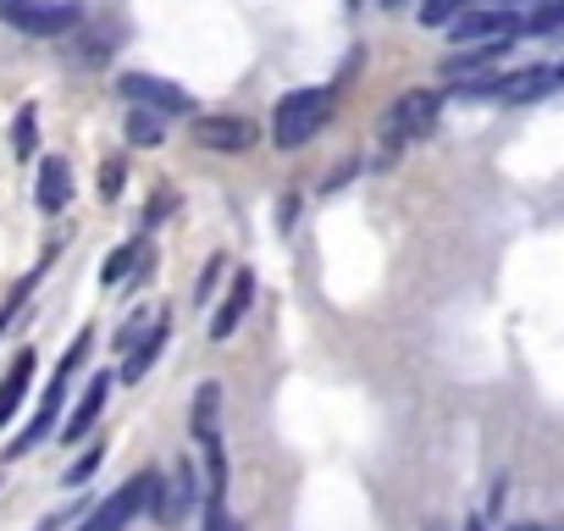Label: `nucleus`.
Masks as SVG:
<instances>
[{
    "mask_svg": "<svg viewBox=\"0 0 564 531\" xmlns=\"http://www.w3.org/2000/svg\"><path fill=\"white\" fill-rule=\"evenodd\" d=\"M333 117V89H294L271 111V144L276 150H305Z\"/></svg>",
    "mask_w": 564,
    "mask_h": 531,
    "instance_id": "nucleus-1",
    "label": "nucleus"
},
{
    "mask_svg": "<svg viewBox=\"0 0 564 531\" xmlns=\"http://www.w3.org/2000/svg\"><path fill=\"white\" fill-rule=\"evenodd\" d=\"M161 498H166V476H161V470H144L139 481H122L100 509H89V514L78 520V531H128L133 514H144V509L155 514Z\"/></svg>",
    "mask_w": 564,
    "mask_h": 531,
    "instance_id": "nucleus-2",
    "label": "nucleus"
},
{
    "mask_svg": "<svg viewBox=\"0 0 564 531\" xmlns=\"http://www.w3.org/2000/svg\"><path fill=\"white\" fill-rule=\"evenodd\" d=\"M0 23H12L34 40H62L84 29V7L78 0H0Z\"/></svg>",
    "mask_w": 564,
    "mask_h": 531,
    "instance_id": "nucleus-3",
    "label": "nucleus"
},
{
    "mask_svg": "<svg viewBox=\"0 0 564 531\" xmlns=\"http://www.w3.org/2000/svg\"><path fill=\"white\" fill-rule=\"evenodd\" d=\"M437 89H410L388 117H382V139L388 144H404V139H426L432 133V122H437Z\"/></svg>",
    "mask_w": 564,
    "mask_h": 531,
    "instance_id": "nucleus-4",
    "label": "nucleus"
},
{
    "mask_svg": "<svg viewBox=\"0 0 564 531\" xmlns=\"http://www.w3.org/2000/svg\"><path fill=\"white\" fill-rule=\"evenodd\" d=\"M117 89L128 95V106H150V111H161V117H188V111H194V95H188V89H177V84H166V78H150V73H128Z\"/></svg>",
    "mask_w": 564,
    "mask_h": 531,
    "instance_id": "nucleus-5",
    "label": "nucleus"
},
{
    "mask_svg": "<svg viewBox=\"0 0 564 531\" xmlns=\"http://www.w3.org/2000/svg\"><path fill=\"white\" fill-rule=\"evenodd\" d=\"M254 139H260V128L243 122V117H194V144H199V150H227V155H238V150H249Z\"/></svg>",
    "mask_w": 564,
    "mask_h": 531,
    "instance_id": "nucleus-6",
    "label": "nucleus"
},
{
    "mask_svg": "<svg viewBox=\"0 0 564 531\" xmlns=\"http://www.w3.org/2000/svg\"><path fill=\"white\" fill-rule=\"evenodd\" d=\"M520 34V18L514 12H459L454 18V40L459 45H492V40H514Z\"/></svg>",
    "mask_w": 564,
    "mask_h": 531,
    "instance_id": "nucleus-7",
    "label": "nucleus"
},
{
    "mask_svg": "<svg viewBox=\"0 0 564 531\" xmlns=\"http://www.w3.org/2000/svg\"><path fill=\"white\" fill-rule=\"evenodd\" d=\"M62 393H67V377L56 371V382H51V393L40 399V410H34V421H29V426L18 432V443L7 448L12 459H18V454H34V448H40V443L51 437V426H56V415H62Z\"/></svg>",
    "mask_w": 564,
    "mask_h": 531,
    "instance_id": "nucleus-8",
    "label": "nucleus"
},
{
    "mask_svg": "<svg viewBox=\"0 0 564 531\" xmlns=\"http://www.w3.org/2000/svg\"><path fill=\"white\" fill-rule=\"evenodd\" d=\"M249 300H254V278H249L243 266H238V272H232V289H227V300H221V311L210 316V338H216V344L238 333V322H243Z\"/></svg>",
    "mask_w": 564,
    "mask_h": 531,
    "instance_id": "nucleus-9",
    "label": "nucleus"
},
{
    "mask_svg": "<svg viewBox=\"0 0 564 531\" xmlns=\"http://www.w3.org/2000/svg\"><path fill=\"white\" fill-rule=\"evenodd\" d=\"M194 498H199V476H194V465H188V459H177V476L166 481V498H161L155 520H161V525H177V520L194 509Z\"/></svg>",
    "mask_w": 564,
    "mask_h": 531,
    "instance_id": "nucleus-10",
    "label": "nucleus"
},
{
    "mask_svg": "<svg viewBox=\"0 0 564 531\" xmlns=\"http://www.w3.org/2000/svg\"><path fill=\"white\" fill-rule=\"evenodd\" d=\"M34 199H40V210H51V216H62V210H67V199H73V172H67V161H62V155H45Z\"/></svg>",
    "mask_w": 564,
    "mask_h": 531,
    "instance_id": "nucleus-11",
    "label": "nucleus"
},
{
    "mask_svg": "<svg viewBox=\"0 0 564 531\" xmlns=\"http://www.w3.org/2000/svg\"><path fill=\"white\" fill-rule=\"evenodd\" d=\"M106 393H111V377L100 371V377H89V393L78 399V410H73V421L62 426V443H84L89 437V426L100 421V410H106Z\"/></svg>",
    "mask_w": 564,
    "mask_h": 531,
    "instance_id": "nucleus-12",
    "label": "nucleus"
},
{
    "mask_svg": "<svg viewBox=\"0 0 564 531\" xmlns=\"http://www.w3.org/2000/svg\"><path fill=\"white\" fill-rule=\"evenodd\" d=\"M564 78H558V67H525V73H514V78H503L498 84V100H542L547 89H558Z\"/></svg>",
    "mask_w": 564,
    "mask_h": 531,
    "instance_id": "nucleus-13",
    "label": "nucleus"
},
{
    "mask_svg": "<svg viewBox=\"0 0 564 531\" xmlns=\"http://www.w3.org/2000/svg\"><path fill=\"white\" fill-rule=\"evenodd\" d=\"M29 382H34V349H23V355L12 360V371L0 377V426H7V421L18 415V404H23Z\"/></svg>",
    "mask_w": 564,
    "mask_h": 531,
    "instance_id": "nucleus-14",
    "label": "nucleus"
},
{
    "mask_svg": "<svg viewBox=\"0 0 564 531\" xmlns=\"http://www.w3.org/2000/svg\"><path fill=\"white\" fill-rule=\"evenodd\" d=\"M161 344H166V316H155V327L128 349V360H122V382H139L150 366H155V355H161Z\"/></svg>",
    "mask_w": 564,
    "mask_h": 531,
    "instance_id": "nucleus-15",
    "label": "nucleus"
},
{
    "mask_svg": "<svg viewBox=\"0 0 564 531\" xmlns=\"http://www.w3.org/2000/svg\"><path fill=\"white\" fill-rule=\"evenodd\" d=\"M194 437L199 443L221 437V382H199V393H194Z\"/></svg>",
    "mask_w": 564,
    "mask_h": 531,
    "instance_id": "nucleus-16",
    "label": "nucleus"
},
{
    "mask_svg": "<svg viewBox=\"0 0 564 531\" xmlns=\"http://www.w3.org/2000/svg\"><path fill=\"white\" fill-rule=\"evenodd\" d=\"M128 139H133L139 150H155V144L166 139V117L150 111V106H133V111H128Z\"/></svg>",
    "mask_w": 564,
    "mask_h": 531,
    "instance_id": "nucleus-17",
    "label": "nucleus"
},
{
    "mask_svg": "<svg viewBox=\"0 0 564 531\" xmlns=\"http://www.w3.org/2000/svg\"><path fill=\"white\" fill-rule=\"evenodd\" d=\"M12 150H18V161H34V150H40V111H34V106L18 111V122H12Z\"/></svg>",
    "mask_w": 564,
    "mask_h": 531,
    "instance_id": "nucleus-18",
    "label": "nucleus"
},
{
    "mask_svg": "<svg viewBox=\"0 0 564 531\" xmlns=\"http://www.w3.org/2000/svg\"><path fill=\"white\" fill-rule=\"evenodd\" d=\"M459 12H470V0H421V23H426V29H443V23H454Z\"/></svg>",
    "mask_w": 564,
    "mask_h": 531,
    "instance_id": "nucleus-19",
    "label": "nucleus"
},
{
    "mask_svg": "<svg viewBox=\"0 0 564 531\" xmlns=\"http://www.w3.org/2000/svg\"><path fill=\"white\" fill-rule=\"evenodd\" d=\"M100 459H106V443H95L89 454H78L73 465H67V476H62V487H84L95 470H100Z\"/></svg>",
    "mask_w": 564,
    "mask_h": 531,
    "instance_id": "nucleus-20",
    "label": "nucleus"
},
{
    "mask_svg": "<svg viewBox=\"0 0 564 531\" xmlns=\"http://www.w3.org/2000/svg\"><path fill=\"white\" fill-rule=\"evenodd\" d=\"M111 40H117V34H111V29H95V34H89V29H84V34H78V56H84V62H106V56H111V51H117V45H111Z\"/></svg>",
    "mask_w": 564,
    "mask_h": 531,
    "instance_id": "nucleus-21",
    "label": "nucleus"
},
{
    "mask_svg": "<svg viewBox=\"0 0 564 531\" xmlns=\"http://www.w3.org/2000/svg\"><path fill=\"white\" fill-rule=\"evenodd\" d=\"M139 254H144V243H139V249H133V243H122V249L106 260V272H100V278H106V283H122V278L133 272V266H139Z\"/></svg>",
    "mask_w": 564,
    "mask_h": 531,
    "instance_id": "nucleus-22",
    "label": "nucleus"
},
{
    "mask_svg": "<svg viewBox=\"0 0 564 531\" xmlns=\"http://www.w3.org/2000/svg\"><path fill=\"white\" fill-rule=\"evenodd\" d=\"M122 183H128V166H122V155H111L106 172H100V194L106 199H122Z\"/></svg>",
    "mask_w": 564,
    "mask_h": 531,
    "instance_id": "nucleus-23",
    "label": "nucleus"
},
{
    "mask_svg": "<svg viewBox=\"0 0 564 531\" xmlns=\"http://www.w3.org/2000/svg\"><path fill=\"white\" fill-rule=\"evenodd\" d=\"M205 531H243V525L227 514V503H221V498H210V503H205Z\"/></svg>",
    "mask_w": 564,
    "mask_h": 531,
    "instance_id": "nucleus-24",
    "label": "nucleus"
},
{
    "mask_svg": "<svg viewBox=\"0 0 564 531\" xmlns=\"http://www.w3.org/2000/svg\"><path fill=\"white\" fill-rule=\"evenodd\" d=\"M221 266H227L221 254H210V260H205V278H199V300H210V289H216V278H221Z\"/></svg>",
    "mask_w": 564,
    "mask_h": 531,
    "instance_id": "nucleus-25",
    "label": "nucleus"
},
{
    "mask_svg": "<svg viewBox=\"0 0 564 531\" xmlns=\"http://www.w3.org/2000/svg\"><path fill=\"white\" fill-rule=\"evenodd\" d=\"M465 531H487V520H481V514H470V520H465Z\"/></svg>",
    "mask_w": 564,
    "mask_h": 531,
    "instance_id": "nucleus-26",
    "label": "nucleus"
},
{
    "mask_svg": "<svg viewBox=\"0 0 564 531\" xmlns=\"http://www.w3.org/2000/svg\"><path fill=\"white\" fill-rule=\"evenodd\" d=\"M509 531H542V525H509Z\"/></svg>",
    "mask_w": 564,
    "mask_h": 531,
    "instance_id": "nucleus-27",
    "label": "nucleus"
},
{
    "mask_svg": "<svg viewBox=\"0 0 564 531\" xmlns=\"http://www.w3.org/2000/svg\"><path fill=\"white\" fill-rule=\"evenodd\" d=\"M344 7H349V12H355V7H360V0H344Z\"/></svg>",
    "mask_w": 564,
    "mask_h": 531,
    "instance_id": "nucleus-28",
    "label": "nucleus"
},
{
    "mask_svg": "<svg viewBox=\"0 0 564 531\" xmlns=\"http://www.w3.org/2000/svg\"><path fill=\"white\" fill-rule=\"evenodd\" d=\"M382 7H399V0H382Z\"/></svg>",
    "mask_w": 564,
    "mask_h": 531,
    "instance_id": "nucleus-29",
    "label": "nucleus"
},
{
    "mask_svg": "<svg viewBox=\"0 0 564 531\" xmlns=\"http://www.w3.org/2000/svg\"><path fill=\"white\" fill-rule=\"evenodd\" d=\"M558 78H564V67H558Z\"/></svg>",
    "mask_w": 564,
    "mask_h": 531,
    "instance_id": "nucleus-30",
    "label": "nucleus"
}]
</instances>
